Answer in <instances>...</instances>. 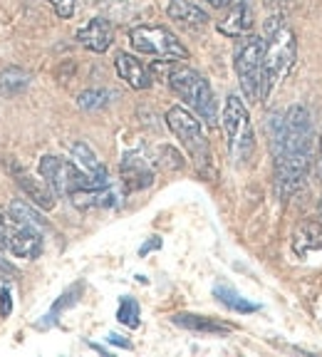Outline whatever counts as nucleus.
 <instances>
[{
	"label": "nucleus",
	"instance_id": "nucleus-1",
	"mask_svg": "<svg viewBox=\"0 0 322 357\" xmlns=\"http://www.w3.org/2000/svg\"><path fill=\"white\" fill-rule=\"evenodd\" d=\"M312 119L305 105H293L283 117V142L273 151L275 159V186L288 199L305 184L310 169Z\"/></svg>",
	"mask_w": 322,
	"mask_h": 357
},
{
	"label": "nucleus",
	"instance_id": "nucleus-2",
	"mask_svg": "<svg viewBox=\"0 0 322 357\" xmlns=\"http://www.w3.org/2000/svg\"><path fill=\"white\" fill-rule=\"evenodd\" d=\"M266 55H263V87L261 100H270L273 92L288 79L298 55L295 33L283 22L280 15L268 17L266 22Z\"/></svg>",
	"mask_w": 322,
	"mask_h": 357
},
{
	"label": "nucleus",
	"instance_id": "nucleus-3",
	"mask_svg": "<svg viewBox=\"0 0 322 357\" xmlns=\"http://www.w3.org/2000/svg\"><path fill=\"white\" fill-rule=\"evenodd\" d=\"M221 124L223 132H226L231 159L238 167H245L253 159V151H256V134H253V124H250L248 107L243 105L238 95H228L226 105H223Z\"/></svg>",
	"mask_w": 322,
	"mask_h": 357
},
{
	"label": "nucleus",
	"instance_id": "nucleus-4",
	"mask_svg": "<svg viewBox=\"0 0 322 357\" xmlns=\"http://www.w3.org/2000/svg\"><path fill=\"white\" fill-rule=\"evenodd\" d=\"M169 87L174 89V95L181 97L199 114V119H204L208 127H216V95H213L211 84H208V79L204 75L191 70V67H174L169 73Z\"/></svg>",
	"mask_w": 322,
	"mask_h": 357
},
{
	"label": "nucleus",
	"instance_id": "nucleus-5",
	"mask_svg": "<svg viewBox=\"0 0 322 357\" xmlns=\"http://www.w3.org/2000/svg\"><path fill=\"white\" fill-rule=\"evenodd\" d=\"M263 55H266V40L258 35H243L238 40L233 55V70L238 75L240 92L248 102H261L263 87Z\"/></svg>",
	"mask_w": 322,
	"mask_h": 357
},
{
	"label": "nucleus",
	"instance_id": "nucleus-6",
	"mask_svg": "<svg viewBox=\"0 0 322 357\" xmlns=\"http://www.w3.org/2000/svg\"><path fill=\"white\" fill-rule=\"evenodd\" d=\"M167 127L181 142L183 149L189 151V156L194 159L199 172L206 174V169L211 167V149H208V139H206L204 127H201L199 119L186 107H171L167 112Z\"/></svg>",
	"mask_w": 322,
	"mask_h": 357
},
{
	"label": "nucleus",
	"instance_id": "nucleus-7",
	"mask_svg": "<svg viewBox=\"0 0 322 357\" xmlns=\"http://www.w3.org/2000/svg\"><path fill=\"white\" fill-rule=\"evenodd\" d=\"M129 45L134 52L149 57H159L164 62H176V60H189V50L186 45L167 28L159 25H137L129 30Z\"/></svg>",
	"mask_w": 322,
	"mask_h": 357
},
{
	"label": "nucleus",
	"instance_id": "nucleus-8",
	"mask_svg": "<svg viewBox=\"0 0 322 357\" xmlns=\"http://www.w3.org/2000/svg\"><path fill=\"white\" fill-rule=\"evenodd\" d=\"M40 174H43V178L50 184V189L55 191V196H72L82 189L100 186V184H95V178L87 176L75 162L62 159V156H52V154L40 159Z\"/></svg>",
	"mask_w": 322,
	"mask_h": 357
},
{
	"label": "nucleus",
	"instance_id": "nucleus-9",
	"mask_svg": "<svg viewBox=\"0 0 322 357\" xmlns=\"http://www.w3.org/2000/svg\"><path fill=\"white\" fill-rule=\"evenodd\" d=\"M6 167L10 169L13 178H15V184L20 186V191L28 196V201H33L38 208H45V211H50L55 208V191L50 189V184L45 181V178H35L33 174H28L25 169L17 167L13 159H6Z\"/></svg>",
	"mask_w": 322,
	"mask_h": 357
},
{
	"label": "nucleus",
	"instance_id": "nucleus-10",
	"mask_svg": "<svg viewBox=\"0 0 322 357\" xmlns=\"http://www.w3.org/2000/svg\"><path fill=\"white\" fill-rule=\"evenodd\" d=\"M8 251L17 258H28L35 261L43 253V234L30 226H22V223L13 221L10 218V234H8Z\"/></svg>",
	"mask_w": 322,
	"mask_h": 357
},
{
	"label": "nucleus",
	"instance_id": "nucleus-11",
	"mask_svg": "<svg viewBox=\"0 0 322 357\" xmlns=\"http://www.w3.org/2000/svg\"><path fill=\"white\" fill-rule=\"evenodd\" d=\"M114 40V28L107 17H92L87 25L77 30V43L89 52H107Z\"/></svg>",
	"mask_w": 322,
	"mask_h": 357
},
{
	"label": "nucleus",
	"instance_id": "nucleus-12",
	"mask_svg": "<svg viewBox=\"0 0 322 357\" xmlns=\"http://www.w3.org/2000/svg\"><path fill=\"white\" fill-rule=\"evenodd\" d=\"M253 20H256L253 3L250 0H236V3H231L226 20L218 22V30L228 38H243L253 30Z\"/></svg>",
	"mask_w": 322,
	"mask_h": 357
},
{
	"label": "nucleus",
	"instance_id": "nucleus-13",
	"mask_svg": "<svg viewBox=\"0 0 322 357\" xmlns=\"http://www.w3.org/2000/svg\"><path fill=\"white\" fill-rule=\"evenodd\" d=\"M122 181L127 186V191H139L146 189V186L154 184V169L149 167L141 154H124V162H122Z\"/></svg>",
	"mask_w": 322,
	"mask_h": 357
},
{
	"label": "nucleus",
	"instance_id": "nucleus-14",
	"mask_svg": "<svg viewBox=\"0 0 322 357\" xmlns=\"http://www.w3.org/2000/svg\"><path fill=\"white\" fill-rule=\"evenodd\" d=\"M70 154H72L75 164H77L87 176L95 178V184H100V186L109 184V174H107L105 164L97 159L95 149H92L87 142H72V144H70Z\"/></svg>",
	"mask_w": 322,
	"mask_h": 357
},
{
	"label": "nucleus",
	"instance_id": "nucleus-15",
	"mask_svg": "<svg viewBox=\"0 0 322 357\" xmlns=\"http://www.w3.org/2000/svg\"><path fill=\"white\" fill-rule=\"evenodd\" d=\"M114 67H117V75L129 84L132 89H146L151 87V73L144 67V62L137 60L129 52H119L117 60H114Z\"/></svg>",
	"mask_w": 322,
	"mask_h": 357
},
{
	"label": "nucleus",
	"instance_id": "nucleus-16",
	"mask_svg": "<svg viewBox=\"0 0 322 357\" xmlns=\"http://www.w3.org/2000/svg\"><path fill=\"white\" fill-rule=\"evenodd\" d=\"M72 204L82 211H89V208H109V206H117V199L119 194L112 189L109 184L105 186H92V189H82L77 194L70 196Z\"/></svg>",
	"mask_w": 322,
	"mask_h": 357
},
{
	"label": "nucleus",
	"instance_id": "nucleus-17",
	"mask_svg": "<svg viewBox=\"0 0 322 357\" xmlns=\"http://www.w3.org/2000/svg\"><path fill=\"white\" fill-rule=\"evenodd\" d=\"M174 325L178 328H186L191 333H204V335H226L231 333V325L228 323H221L216 318H206V315H194V312H178L171 318Z\"/></svg>",
	"mask_w": 322,
	"mask_h": 357
},
{
	"label": "nucleus",
	"instance_id": "nucleus-18",
	"mask_svg": "<svg viewBox=\"0 0 322 357\" xmlns=\"http://www.w3.org/2000/svg\"><path fill=\"white\" fill-rule=\"evenodd\" d=\"M167 15L171 17V20L181 22V25H196V28L208 25V15H206L196 3H191V0H169Z\"/></svg>",
	"mask_w": 322,
	"mask_h": 357
},
{
	"label": "nucleus",
	"instance_id": "nucleus-19",
	"mask_svg": "<svg viewBox=\"0 0 322 357\" xmlns=\"http://www.w3.org/2000/svg\"><path fill=\"white\" fill-rule=\"evenodd\" d=\"M293 248H295V253H300V256H305L307 251L322 248V221L302 223L293 238Z\"/></svg>",
	"mask_w": 322,
	"mask_h": 357
},
{
	"label": "nucleus",
	"instance_id": "nucleus-20",
	"mask_svg": "<svg viewBox=\"0 0 322 357\" xmlns=\"http://www.w3.org/2000/svg\"><path fill=\"white\" fill-rule=\"evenodd\" d=\"M30 84V75L20 67H8L0 73V100H8V97H15L20 92H25Z\"/></svg>",
	"mask_w": 322,
	"mask_h": 357
},
{
	"label": "nucleus",
	"instance_id": "nucleus-21",
	"mask_svg": "<svg viewBox=\"0 0 322 357\" xmlns=\"http://www.w3.org/2000/svg\"><path fill=\"white\" fill-rule=\"evenodd\" d=\"M8 211H10V218H13V221L22 223V226H30V229L40 231V234H43V231L47 229V221H45V218L40 216V213L35 211L33 206H28V201L15 199V201L10 204V206H8Z\"/></svg>",
	"mask_w": 322,
	"mask_h": 357
},
{
	"label": "nucleus",
	"instance_id": "nucleus-22",
	"mask_svg": "<svg viewBox=\"0 0 322 357\" xmlns=\"http://www.w3.org/2000/svg\"><path fill=\"white\" fill-rule=\"evenodd\" d=\"M213 296H216L223 305L231 307V310H236V312H256L258 310L256 303L240 298L238 293H236L233 288H228V285H216V288H213Z\"/></svg>",
	"mask_w": 322,
	"mask_h": 357
},
{
	"label": "nucleus",
	"instance_id": "nucleus-23",
	"mask_svg": "<svg viewBox=\"0 0 322 357\" xmlns=\"http://www.w3.org/2000/svg\"><path fill=\"white\" fill-rule=\"evenodd\" d=\"M112 92L109 89H87V92H82L77 100V105L82 107V109L92 112V109H102V107H107L112 102Z\"/></svg>",
	"mask_w": 322,
	"mask_h": 357
},
{
	"label": "nucleus",
	"instance_id": "nucleus-24",
	"mask_svg": "<svg viewBox=\"0 0 322 357\" xmlns=\"http://www.w3.org/2000/svg\"><path fill=\"white\" fill-rule=\"evenodd\" d=\"M117 318H119V323L129 325V328H137V325H139V303L134 301V298H122Z\"/></svg>",
	"mask_w": 322,
	"mask_h": 357
},
{
	"label": "nucleus",
	"instance_id": "nucleus-25",
	"mask_svg": "<svg viewBox=\"0 0 322 357\" xmlns=\"http://www.w3.org/2000/svg\"><path fill=\"white\" fill-rule=\"evenodd\" d=\"M159 156H164V159H159V164H161L164 169H181V167H183L181 154H178L176 149H171V146H161V149H159Z\"/></svg>",
	"mask_w": 322,
	"mask_h": 357
},
{
	"label": "nucleus",
	"instance_id": "nucleus-26",
	"mask_svg": "<svg viewBox=\"0 0 322 357\" xmlns=\"http://www.w3.org/2000/svg\"><path fill=\"white\" fill-rule=\"evenodd\" d=\"M52 6V10L57 13L60 17H72L75 15V8H77V0H47Z\"/></svg>",
	"mask_w": 322,
	"mask_h": 357
},
{
	"label": "nucleus",
	"instance_id": "nucleus-27",
	"mask_svg": "<svg viewBox=\"0 0 322 357\" xmlns=\"http://www.w3.org/2000/svg\"><path fill=\"white\" fill-rule=\"evenodd\" d=\"M8 234H10V221L0 213V251H8Z\"/></svg>",
	"mask_w": 322,
	"mask_h": 357
},
{
	"label": "nucleus",
	"instance_id": "nucleus-28",
	"mask_svg": "<svg viewBox=\"0 0 322 357\" xmlns=\"http://www.w3.org/2000/svg\"><path fill=\"white\" fill-rule=\"evenodd\" d=\"M0 298H3V307H0V312L8 315V312H10V293H8V288L0 290Z\"/></svg>",
	"mask_w": 322,
	"mask_h": 357
},
{
	"label": "nucleus",
	"instance_id": "nucleus-29",
	"mask_svg": "<svg viewBox=\"0 0 322 357\" xmlns=\"http://www.w3.org/2000/svg\"><path fill=\"white\" fill-rule=\"evenodd\" d=\"M206 3H208L211 8H216V10H223V8H228L233 0H206Z\"/></svg>",
	"mask_w": 322,
	"mask_h": 357
},
{
	"label": "nucleus",
	"instance_id": "nucleus-30",
	"mask_svg": "<svg viewBox=\"0 0 322 357\" xmlns=\"http://www.w3.org/2000/svg\"><path fill=\"white\" fill-rule=\"evenodd\" d=\"M0 271H6V273H13V268H10V263L3 258V253H0Z\"/></svg>",
	"mask_w": 322,
	"mask_h": 357
},
{
	"label": "nucleus",
	"instance_id": "nucleus-31",
	"mask_svg": "<svg viewBox=\"0 0 322 357\" xmlns=\"http://www.w3.org/2000/svg\"><path fill=\"white\" fill-rule=\"evenodd\" d=\"M109 342H117V345H122V347H129V342H127V340H122L119 335H109Z\"/></svg>",
	"mask_w": 322,
	"mask_h": 357
},
{
	"label": "nucleus",
	"instance_id": "nucleus-32",
	"mask_svg": "<svg viewBox=\"0 0 322 357\" xmlns=\"http://www.w3.org/2000/svg\"><path fill=\"white\" fill-rule=\"evenodd\" d=\"M320 176H322V137H320Z\"/></svg>",
	"mask_w": 322,
	"mask_h": 357
},
{
	"label": "nucleus",
	"instance_id": "nucleus-33",
	"mask_svg": "<svg viewBox=\"0 0 322 357\" xmlns=\"http://www.w3.org/2000/svg\"><path fill=\"white\" fill-rule=\"evenodd\" d=\"M317 213H320V221H322V199H320V208H317Z\"/></svg>",
	"mask_w": 322,
	"mask_h": 357
}]
</instances>
